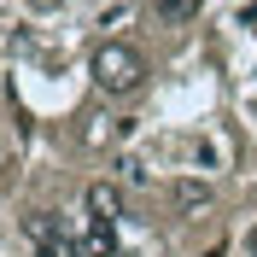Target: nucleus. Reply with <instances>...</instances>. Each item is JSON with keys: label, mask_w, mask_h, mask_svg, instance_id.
I'll return each mask as SVG.
<instances>
[{"label": "nucleus", "mask_w": 257, "mask_h": 257, "mask_svg": "<svg viewBox=\"0 0 257 257\" xmlns=\"http://www.w3.org/2000/svg\"><path fill=\"white\" fill-rule=\"evenodd\" d=\"M94 82H99V94L128 99V94L146 82V59L128 47V41H105V47L94 53Z\"/></svg>", "instance_id": "obj_1"}, {"label": "nucleus", "mask_w": 257, "mask_h": 257, "mask_svg": "<svg viewBox=\"0 0 257 257\" xmlns=\"http://www.w3.org/2000/svg\"><path fill=\"white\" fill-rule=\"evenodd\" d=\"M24 234H30L35 257H82V240H76V234L59 222V216H53V210H30Z\"/></svg>", "instance_id": "obj_2"}, {"label": "nucleus", "mask_w": 257, "mask_h": 257, "mask_svg": "<svg viewBox=\"0 0 257 257\" xmlns=\"http://www.w3.org/2000/svg\"><path fill=\"white\" fill-rule=\"evenodd\" d=\"M94 222H88V234H82V257H117V216H105V210H88Z\"/></svg>", "instance_id": "obj_3"}, {"label": "nucleus", "mask_w": 257, "mask_h": 257, "mask_svg": "<svg viewBox=\"0 0 257 257\" xmlns=\"http://www.w3.org/2000/svg\"><path fill=\"white\" fill-rule=\"evenodd\" d=\"M199 6H205V0H152V12H158L164 24H187V18H199Z\"/></svg>", "instance_id": "obj_4"}, {"label": "nucleus", "mask_w": 257, "mask_h": 257, "mask_svg": "<svg viewBox=\"0 0 257 257\" xmlns=\"http://www.w3.org/2000/svg\"><path fill=\"white\" fill-rule=\"evenodd\" d=\"M176 199H181V210H193V205H210V187H205V181H181V187H176Z\"/></svg>", "instance_id": "obj_5"}, {"label": "nucleus", "mask_w": 257, "mask_h": 257, "mask_svg": "<svg viewBox=\"0 0 257 257\" xmlns=\"http://www.w3.org/2000/svg\"><path fill=\"white\" fill-rule=\"evenodd\" d=\"M245 245H251V257H257V228H251V234H245Z\"/></svg>", "instance_id": "obj_6"}]
</instances>
